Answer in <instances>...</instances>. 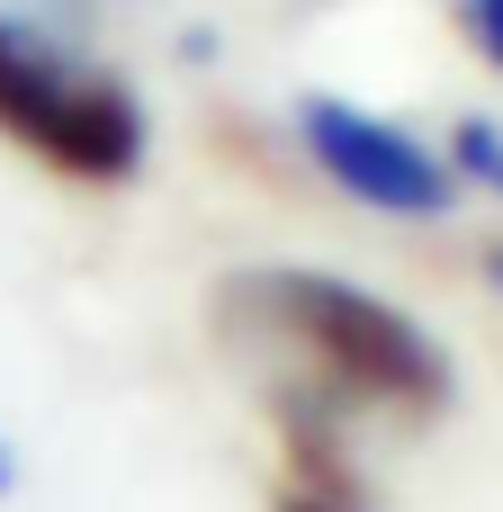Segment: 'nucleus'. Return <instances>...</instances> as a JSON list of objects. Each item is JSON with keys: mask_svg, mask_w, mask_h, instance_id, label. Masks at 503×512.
I'll return each instance as SVG.
<instances>
[{"mask_svg": "<svg viewBox=\"0 0 503 512\" xmlns=\"http://www.w3.org/2000/svg\"><path fill=\"white\" fill-rule=\"evenodd\" d=\"M207 315H216V342L288 396V423H315V414L441 423L459 396V369L414 306H396L342 270H315V261L225 270L207 288Z\"/></svg>", "mask_w": 503, "mask_h": 512, "instance_id": "f257e3e1", "label": "nucleus"}, {"mask_svg": "<svg viewBox=\"0 0 503 512\" xmlns=\"http://www.w3.org/2000/svg\"><path fill=\"white\" fill-rule=\"evenodd\" d=\"M0 144L72 189H126L153 162V117L126 72L72 54L45 18L0 9Z\"/></svg>", "mask_w": 503, "mask_h": 512, "instance_id": "f03ea898", "label": "nucleus"}, {"mask_svg": "<svg viewBox=\"0 0 503 512\" xmlns=\"http://www.w3.org/2000/svg\"><path fill=\"white\" fill-rule=\"evenodd\" d=\"M297 144L306 162L369 216H396V225H441L459 207V180L441 162V144H423L414 126L378 117V108H351L333 90H306L297 99Z\"/></svg>", "mask_w": 503, "mask_h": 512, "instance_id": "7ed1b4c3", "label": "nucleus"}, {"mask_svg": "<svg viewBox=\"0 0 503 512\" xmlns=\"http://www.w3.org/2000/svg\"><path fill=\"white\" fill-rule=\"evenodd\" d=\"M441 162H450V180H459V189L503 198V117H495V108H468V117L441 135Z\"/></svg>", "mask_w": 503, "mask_h": 512, "instance_id": "20e7f679", "label": "nucleus"}, {"mask_svg": "<svg viewBox=\"0 0 503 512\" xmlns=\"http://www.w3.org/2000/svg\"><path fill=\"white\" fill-rule=\"evenodd\" d=\"M459 36H468L477 63H495V72H503V0H459Z\"/></svg>", "mask_w": 503, "mask_h": 512, "instance_id": "39448f33", "label": "nucleus"}, {"mask_svg": "<svg viewBox=\"0 0 503 512\" xmlns=\"http://www.w3.org/2000/svg\"><path fill=\"white\" fill-rule=\"evenodd\" d=\"M18 495H27V450L0 432V504H18Z\"/></svg>", "mask_w": 503, "mask_h": 512, "instance_id": "423d86ee", "label": "nucleus"}, {"mask_svg": "<svg viewBox=\"0 0 503 512\" xmlns=\"http://www.w3.org/2000/svg\"><path fill=\"white\" fill-rule=\"evenodd\" d=\"M279 512H360V504H351V495H324V486H288Z\"/></svg>", "mask_w": 503, "mask_h": 512, "instance_id": "0eeeda50", "label": "nucleus"}, {"mask_svg": "<svg viewBox=\"0 0 503 512\" xmlns=\"http://www.w3.org/2000/svg\"><path fill=\"white\" fill-rule=\"evenodd\" d=\"M486 288H495V297H503V243H495V252H486Z\"/></svg>", "mask_w": 503, "mask_h": 512, "instance_id": "6e6552de", "label": "nucleus"}]
</instances>
